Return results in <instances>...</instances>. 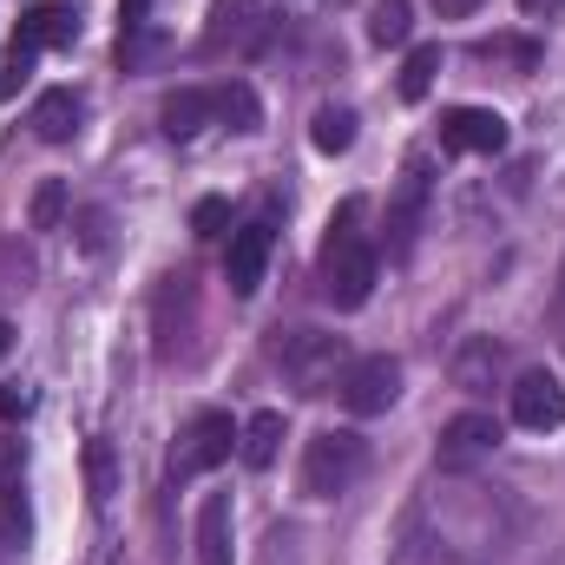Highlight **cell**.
I'll use <instances>...</instances> for the list:
<instances>
[{"label": "cell", "instance_id": "obj_27", "mask_svg": "<svg viewBox=\"0 0 565 565\" xmlns=\"http://www.w3.org/2000/svg\"><path fill=\"white\" fill-rule=\"evenodd\" d=\"M224 217H231V204H224V198H204V204L191 211V224H198V237H217V224H224Z\"/></svg>", "mask_w": 565, "mask_h": 565}, {"label": "cell", "instance_id": "obj_7", "mask_svg": "<svg viewBox=\"0 0 565 565\" xmlns=\"http://www.w3.org/2000/svg\"><path fill=\"white\" fill-rule=\"evenodd\" d=\"M493 447H500V422L480 415V408H467V415H454V422L440 427L434 467H440V473H473L480 460H493Z\"/></svg>", "mask_w": 565, "mask_h": 565}, {"label": "cell", "instance_id": "obj_9", "mask_svg": "<svg viewBox=\"0 0 565 565\" xmlns=\"http://www.w3.org/2000/svg\"><path fill=\"white\" fill-rule=\"evenodd\" d=\"M440 145L467 151V158H493V151H507V119L493 106H454L440 119Z\"/></svg>", "mask_w": 565, "mask_h": 565}, {"label": "cell", "instance_id": "obj_14", "mask_svg": "<svg viewBox=\"0 0 565 565\" xmlns=\"http://www.w3.org/2000/svg\"><path fill=\"white\" fill-rule=\"evenodd\" d=\"M26 126H33L46 145H66L73 132H79V93H73V86H53V93H40Z\"/></svg>", "mask_w": 565, "mask_h": 565}, {"label": "cell", "instance_id": "obj_23", "mask_svg": "<svg viewBox=\"0 0 565 565\" xmlns=\"http://www.w3.org/2000/svg\"><path fill=\"white\" fill-rule=\"evenodd\" d=\"M86 473H93V500L106 507V500H113V447H106V440L86 447Z\"/></svg>", "mask_w": 565, "mask_h": 565}, {"label": "cell", "instance_id": "obj_22", "mask_svg": "<svg viewBox=\"0 0 565 565\" xmlns=\"http://www.w3.org/2000/svg\"><path fill=\"white\" fill-rule=\"evenodd\" d=\"M434 73H440V46H415L402 60V99H427L434 93Z\"/></svg>", "mask_w": 565, "mask_h": 565}, {"label": "cell", "instance_id": "obj_16", "mask_svg": "<svg viewBox=\"0 0 565 565\" xmlns=\"http://www.w3.org/2000/svg\"><path fill=\"white\" fill-rule=\"evenodd\" d=\"M198 565H231V493L198 507Z\"/></svg>", "mask_w": 565, "mask_h": 565}, {"label": "cell", "instance_id": "obj_6", "mask_svg": "<svg viewBox=\"0 0 565 565\" xmlns=\"http://www.w3.org/2000/svg\"><path fill=\"white\" fill-rule=\"evenodd\" d=\"M335 395H342L349 415H388L395 395H402V362H395V355H362V362L342 369Z\"/></svg>", "mask_w": 565, "mask_h": 565}, {"label": "cell", "instance_id": "obj_8", "mask_svg": "<svg viewBox=\"0 0 565 565\" xmlns=\"http://www.w3.org/2000/svg\"><path fill=\"white\" fill-rule=\"evenodd\" d=\"M270 250H277V231L264 217L244 224V231H231V244H224V282H231V296H257L264 289Z\"/></svg>", "mask_w": 565, "mask_h": 565}, {"label": "cell", "instance_id": "obj_24", "mask_svg": "<svg viewBox=\"0 0 565 565\" xmlns=\"http://www.w3.org/2000/svg\"><path fill=\"white\" fill-rule=\"evenodd\" d=\"M33 60H40V53H20V46H7V66H0V99H13V93L33 79Z\"/></svg>", "mask_w": 565, "mask_h": 565}, {"label": "cell", "instance_id": "obj_21", "mask_svg": "<svg viewBox=\"0 0 565 565\" xmlns=\"http://www.w3.org/2000/svg\"><path fill=\"white\" fill-rule=\"evenodd\" d=\"M217 119H231L237 132H257V126H264V106H257V93H250L244 79H231V86L217 93Z\"/></svg>", "mask_w": 565, "mask_h": 565}, {"label": "cell", "instance_id": "obj_12", "mask_svg": "<svg viewBox=\"0 0 565 565\" xmlns=\"http://www.w3.org/2000/svg\"><path fill=\"white\" fill-rule=\"evenodd\" d=\"M73 33H79V13H73V7H60V0H40V7H26V13H20L13 46H20V53H46V46H66Z\"/></svg>", "mask_w": 565, "mask_h": 565}, {"label": "cell", "instance_id": "obj_4", "mask_svg": "<svg viewBox=\"0 0 565 565\" xmlns=\"http://www.w3.org/2000/svg\"><path fill=\"white\" fill-rule=\"evenodd\" d=\"M237 434H244V427L231 422L224 408L191 415V422L178 427V447H171V480H198V473L224 467V460L237 454Z\"/></svg>", "mask_w": 565, "mask_h": 565}, {"label": "cell", "instance_id": "obj_28", "mask_svg": "<svg viewBox=\"0 0 565 565\" xmlns=\"http://www.w3.org/2000/svg\"><path fill=\"white\" fill-rule=\"evenodd\" d=\"M26 408H33V402H26V388H0V415H7V422H13V415H26Z\"/></svg>", "mask_w": 565, "mask_h": 565}, {"label": "cell", "instance_id": "obj_11", "mask_svg": "<svg viewBox=\"0 0 565 565\" xmlns=\"http://www.w3.org/2000/svg\"><path fill=\"white\" fill-rule=\"evenodd\" d=\"M270 40V20L250 7V0H211V46H237V53H257Z\"/></svg>", "mask_w": 565, "mask_h": 565}, {"label": "cell", "instance_id": "obj_15", "mask_svg": "<svg viewBox=\"0 0 565 565\" xmlns=\"http://www.w3.org/2000/svg\"><path fill=\"white\" fill-rule=\"evenodd\" d=\"M184 329H191V277H164V289H158V355H178Z\"/></svg>", "mask_w": 565, "mask_h": 565}, {"label": "cell", "instance_id": "obj_2", "mask_svg": "<svg viewBox=\"0 0 565 565\" xmlns=\"http://www.w3.org/2000/svg\"><path fill=\"white\" fill-rule=\"evenodd\" d=\"M369 467V440L355 427H322L309 447H302V493L309 500H342Z\"/></svg>", "mask_w": 565, "mask_h": 565}, {"label": "cell", "instance_id": "obj_17", "mask_svg": "<svg viewBox=\"0 0 565 565\" xmlns=\"http://www.w3.org/2000/svg\"><path fill=\"white\" fill-rule=\"evenodd\" d=\"M500 362H507V355H500V342H493V335H473V342L454 355V382H460L467 395H487V388H493V375H500Z\"/></svg>", "mask_w": 565, "mask_h": 565}, {"label": "cell", "instance_id": "obj_19", "mask_svg": "<svg viewBox=\"0 0 565 565\" xmlns=\"http://www.w3.org/2000/svg\"><path fill=\"white\" fill-rule=\"evenodd\" d=\"M408 33H415V7H408V0H375L369 40H375V46H408Z\"/></svg>", "mask_w": 565, "mask_h": 565}, {"label": "cell", "instance_id": "obj_25", "mask_svg": "<svg viewBox=\"0 0 565 565\" xmlns=\"http://www.w3.org/2000/svg\"><path fill=\"white\" fill-rule=\"evenodd\" d=\"M60 211H66V184H40V198H33V231H53Z\"/></svg>", "mask_w": 565, "mask_h": 565}, {"label": "cell", "instance_id": "obj_31", "mask_svg": "<svg viewBox=\"0 0 565 565\" xmlns=\"http://www.w3.org/2000/svg\"><path fill=\"white\" fill-rule=\"evenodd\" d=\"M7 349H13V329H7V322H0V355H7Z\"/></svg>", "mask_w": 565, "mask_h": 565}, {"label": "cell", "instance_id": "obj_10", "mask_svg": "<svg viewBox=\"0 0 565 565\" xmlns=\"http://www.w3.org/2000/svg\"><path fill=\"white\" fill-rule=\"evenodd\" d=\"M513 422L526 427V434H553L565 422V388L553 369H526L513 382Z\"/></svg>", "mask_w": 565, "mask_h": 565}, {"label": "cell", "instance_id": "obj_30", "mask_svg": "<svg viewBox=\"0 0 565 565\" xmlns=\"http://www.w3.org/2000/svg\"><path fill=\"white\" fill-rule=\"evenodd\" d=\"M520 7H526V13H533V20H540V13H559L565 0H520Z\"/></svg>", "mask_w": 565, "mask_h": 565}, {"label": "cell", "instance_id": "obj_26", "mask_svg": "<svg viewBox=\"0 0 565 565\" xmlns=\"http://www.w3.org/2000/svg\"><path fill=\"white\" fill-rule=\"evenodd\" d=\"M480 60H520V66H533L540 46L533 40H480Z\"/></svg>", "mask_w": 565, "mask_h": 565}, {"label": "cell", "instance_id": "obj_20", "mask_svg": "<svg viewBox=\"0 0 565 565\" xmlns=\"http://www.w3.org/2000/svg\"><path fill=\"white\" fill-rule=\"evenodd\" d=\"M309 139H316V151H329V158L349 151V145H355V113H349V106H322L316 126H309Z\"/></svg>", "mask_w": 565, "mask_h": 565}, {"label": "cell", "instance_id": "obj_5", "mask_svg": "<svg viewBox=\"0 0 565 565\" xmlns=\"http://www.w3.org/2000/svg\"><path fill=\"white\" fill-rule=\"evenodd\" d=\"M427 204H434V164H427V151H415L402 164V178H395V198H388V257L415 250V237L427 224Z\"/></svg>", "mask_w": 565, "mask_h": 565}, {"label": "cell", "instance_id": "obj_13", "mask_svg": "<svg viewBox=\"0 0 565 565\" xmlns=\"http://www.w3.org/2000/svg\"><path fill=\"white\" fill-rule=\"evenodd\" d=\"M217 119V93H204V86H178L164 106H158V126L171 132V139H191V132H204Z\"/></svg>", "mask_w": 565, "mask_h": 565}, {"label": "cell", "instance_id": "obj_3", "mask_svg": "<svg viewBox=\"0 0 565 565\" xmlns=\"http://www.w3.org/2000/svg\"><path fill=\"white\" fill-rule=\"evenodd\" d=\"M270 355L289 375V388H302V395H329V382H342V369H349V349L329 329H289Z\"/></svg>", "mask_w": 565, "mask_h": 565}, {"label": "cell", "instance_id": "obj_18", "mask_svg": "<svg viewBox=\"0 0 565 565\" xmlns=\"http://www.w3.org/2000/svg\"><path fill=\"white\" fill-rule=\"evenodd\" d=\"M282 434H289V427H282L277 408L250 415V422H244V434H237V460H244V467H270V460L282 454Z\"/></svg>", "mask_w": 565, "mask_h": 565}, {"label": "cell", "instance_id": "obj_29", "mask_svg": "<svg viewBox=\"0 0 565 565\" xmlns=\"http://www.w3.org/2000/svg\"><path fill=\"white\" fill-rule=\"evenodd\" d=\"M434 13L440 20H467V13H480V0H434Z\"/></svg>", "mask_w": 565, "mask_h": 565}, {"label": "cell", "instance_id": "obj_1", "mask_svg": "<svg viewBox=\"0 0 565 565\" xmlns=\"http://www.w3.org/2000/svg\"><path fill=\"white\" fill-rule=\"evenodd\" d=\"M362 211H369L362 198H342V211L329 217V237H322L316 277H322V296H329L335 309H362V302L375 296V277H382V250L369 244Z\"/></svg>", "mask_w": 565, "mask_h": 565}]
</instances>
